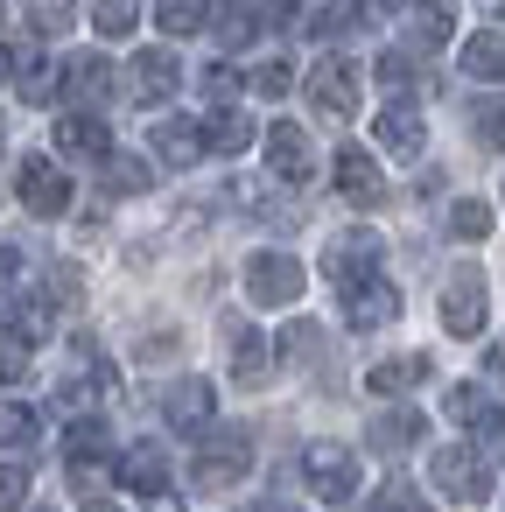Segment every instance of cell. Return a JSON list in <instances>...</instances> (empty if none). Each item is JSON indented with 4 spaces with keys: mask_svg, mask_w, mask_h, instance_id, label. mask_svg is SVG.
I'll return each mask as SVG.
<instances>
[{
    "mask_svg": "<svg viewBox=\"0 0 505 512\" xmlns=\"http://www.w3.org/2000/svg\"><path fill=\"white\" fill-rule=\"evenodd\" d=\"M267 365H274V344H267L260 330H232V379H239V386H260Z\"/></svg>",
    "mask_w": 505,
    "mask_h": 512,
    "instance_id": "cell-23",
    "label": "cell"
},
{
    "mask_svg": "<svg viewBox=\"0 0 505 512\" xmlns=\"http://www.w3.org/2000/svg\"><path fill=\"white\" fill-rule=\"evenodd\" d=\"M463 71H470L477 85H505V36H498V29L470 36V43H463Z\"/></svg>",
    "mask_w": 505,
    "mask_h": 512,
    "instance_id": "cell-24",
    "label": "cell"
},
{
    "mask_svg": "<svg viewBox=\"0 0 505 512\" xmlns=\"http://www.w3.org/2000/svg\"><path fill=\"white\" fill-rule=\"evenodd\" d=\"M344 316H351V330H386L393 316H400V295L372 274V281H358V288H344Z\"/></svg>",
    "mask_w": 505,
    "mask_h": 512,
    "instance_id": "cell-15",
    "label": "cell"
},
{
    "mask_svg": "<svg viewBox=\"0 0 505 512\" xmlns=\"http://www.w3.org/2000/svg\"><path fill=\"white\" fill-rule=\"evenodd\" d=\"M162 414H169V428H183V435H204V428H211V414H218V393H211V379H176V386H169V400H162Z\"/></svg>",
    "mask_w": 505,
    "mask_h": 512,
    "instance_id": "cell-12",
    "label": "cell"
},
{
    "mask_svg": "<svg viewBox=\"0 0 505 512\" xmlns=\"http://www.w3.org/2000/svg\"><path fill=\"white\" fill-rule=\"evenodd\" d=\"M64 92H71V99H85V106L113 99V64H106V57H92V50H85V57H71V64H64Z\"/></svg>",
    "mask_w": 505,
    "mask_h": 512,
    "instance_id": "cell-18",
    "label": "cell"
},
{
    "mask_svg": "<svg viewBox=\"0 0 505 512\" xmlns=\"http://www.w3.org/2000/svg\"><path fill=\"white\" fill-rule=\"evenodd\" d=\"M372 71H379V85H386V92H414V57H407V50H386Z\"/></svg>",
    "mask_w": 505,
    "mask_h": 512,
    "instance_id": "cell-37",
    "label": "cell"
},
{
    "mask_svg": "<svg viewBox=\"0 0 505 512\" xmlns=\"http://www.w3.org/2000/svg\"><path fill=\"white\" fill-rule=\"evenodd\" d=\"M204 92H211V99H232V92H239V71H232V64H211V71H204Z\"/></svg>",
    "mask_w": 505,
    "mask_h": 512,
    "instance_id": "cell-44",
    "label": "cell"
},
{
    "mask_svg": "<svg viewBox=\"0 0 505 512\" xmlns=\"http://www.w3.org/2000/svg\"><path fill=\"white\" fill-rule=\"evenodd\" d=\"M302 288H309V274H302L295 253H253V260H246V295H253L260 309H288Z\"/></svg>",
    "mask_w": 505,
    "mask_h": 512,
    "instance_id": "cell-3",
    "label": "cell"
},
{
    "mask_svg": "<svg viewBox=\"0 0 505 512\" xmlns=\"http://www.w3.org/2000/svg\"><path fill=\"white\" fill-rule=\"evenodd\" d=\"M120 484H127V491H141V498H155V491H169V456H162L155 442H141V449H127V456H120Z\"/></svg>",
    "mask_w": 505,
    "mask_h": 512,
    "instance_id": "cell-17",
    "label": "cell"
},
{
    "mask_svg": "<svg viewBox=\"0 0 505 512\" xmlns=\"http://www.w3.org/2000/svg\"><path fill=\"white\" fill-rule=\"evenodd\" d=\"M92 22H99V36H134L141 0H92Z\"/></svg>",
    "mask_w": 505,
    "mask_h": 512,
    "instance_id": "cell-35",
    "label": "cell"
},
{
    "mask_svg": "<svg viewBox=\"0 0 505 512\" xmlns=\"http://www.w3.org/2000/svg\"><path fill=\"white\" fill-rule=\"evenodd\" d=\"M106 449H113V435H106V421H99V414L71 421V435H64V456H71V463H99Z\"/></svg>",
    "mask_w": 505,
    "mask_h": 512,
    "instance_id": "cell-29",
    "label": "cell"
},
{
    "mask_svg": "<svg viewBox=\"0 0 505 512\" xmlns=\"http://www.w3.org/2000/svg\"><path fill=\"white\" fill-rule=\"evenodd\" d=\"M22 505H29V470L0 463V512H22Z\"/></svg>",
    "mask_w": 505,
    "mask_h": 512,
    "instance_id": "cell-41",
    "label": "cell"
},
{
    "mask_svg": "<svg viewBox=\"0 0 505 512\" xmlns=\"http://www.w3.org/2000/svg\"><path fill=\"white\" fill-rule=\"evenodd\" d=\"M85 512H113V505H99V498H92V505H85Z\"/></svg>",
    "mask_w": 505,
    "mask_h": 512,
    "instance_id": "cell-51",
    "label": "cell"
},
{
    "mask_svg": "<svg viewBox=\"0 0 505 512\" xmlns=\"http://www.w3.org/2000/svg\"><path fill=\"white\" fill-rule=\"evenodd\" d=\"M330 169H337V197H344V204H379V197H386L379 162H372L365 148H337V162H330Z\"/></svg>",
    "mask_w": 505,
    "mask_h": 512,
    "instance_id": "cell-14",
    "label": "cell"
},
{
    "mask_svg": "<svg viewBox=\"0 0 505 512\" xmlns=\"http://www.w3.org/2000/svg\"><path fill=\"white\" fill-rule=\"evenodd\" d=\"M0 15H8V0H0Z\"/></svg>",
    "mask_w": 505,
    "mask_h": 512,
    "instance_id": "cell-52",
    "label": "cell"
},
{
    "mask_svg": "<svg viewBox=\"0 0 505 512\" xmlns=\"http://www.w3.org/2000/svg\"><path fill=\"white\" fill-rule=\"evenodd\" d=\"M428 477H435V491L456 498V505H484V498H491V463H484L477 449H435V456H428Z\"/></svg>",
    "mask_w": 505,
    "mask_h": 512,
    "instance_id": "cell-2",
    "label": "cell"
},
{
    "mask_svg": "<svg viewBox=\"0 0 505 512\" xmlns=\"http://www.w3.org/2000/svg\"><path fill=\"white\" fill-rule=\"evenodd\" d=\"M428 435V421L414 414V407H386L379 421H372V449H386V456H400V449H414Z\"/></svg>",
    "mask_w": 505,
    "mask_h": 512,
    "instance_id": "cell-21",
    "label": "cell"
},
{
    "mask_svg": "<svg viewBox=\"0 0 505 512\" xmlns=\"http://www.w3.org/2000/svg\"><path fill=\"white\" fill-rule=\"evenodd\" d=\"M484 302H491V295H484V274H477V267H456L449 288H442V330H449V337H477V330H484Z\"/></svg>",
    "mask_w": 505,
    "mask_h": 512,
    "instance_id": "cell-7",
    "label": "cell"
},
{
    "mask_svg": "<svg viewBox=\"0 0 505 512\" xmlns=\"http://www.w3.org/2000/svg\"><path fill=\"white\" fill-rule=\"evenodd\" d=\"M253 512H295V505H281V498H267V505H253Z\"/></svg>",
    "mask_w": 505,
    "mask_h": 512,
    "instance_id": "cell-50",
    "label": "cell"
},
{
    "mask_svg": "<svg viewBox=\"0 0 505 512\" xmlns=\"http://www.w3.org/2000/svg\"><path fill=\"white\" fill-rule=\"evenodd\" d=\"M106 183L113 190H148V162L141 155H106Z\"/></svg>",
    "mask_w": 505,
    "mask_h": 512,
    "instance_id": "cell-38",
    "label": "cell"
},
{
    "mask_svg": "<svg viewBox=\"0 0 505 512\" xmlns=\"http://www.w3.org/2000/svg\"><path fill=\"white\" fill-rule=\"evenodd\" d=\"M302 477L316 484V498L337 505V498L358 491V456H351L344 442H309V449H302Z\"/></svg>",
    "mask_w": 505,
    "mask_h": 512,
    "instance_id": "cell-6",
    "label": "cell"
},
{
    "mask_svg": "<svg viewBox=\"0 0 505 512\" xmlns=\"http://www.w3.org/2000/svg\"><path fill=\"white\" fill-rule=\"evenodd\" d=\"M176 85H183V64H176V50H141V57H134V99H141V106H162V99H176Z\"/></svg>",
    "mask_w": 505,
    "mask_h": 512,
    "instance_id": "cell-13",
    "label": "cell"
},
{
    "mask_svg": "<svg viewBox=\"0 0 505 512\" xmlns=\"http://www.w3.org/2000/svg\"><path fill=\"white\" fill-rule=\"evenodd\" d=\"M491 407H498V400H484V386H449V393H442V414L463 421V428H477Z\"/></svg>",
    "mask_w": 505,
    "mask_h": 512,
    "instance_id": "cell-34",
    "label": "cell"
},
{
    "mask_svg": "<svg viewBox=\"0 0 505 512\" xmlns=\"http://www.w3.org/2000/svg\"><path fill=\"white\" fill-rule=\"evenodd\" d=\"M358 64L351 57H316V71H309V99H316V113H330V120H351L358 113Z\"/></svg>",
    "mask_w": 505,
    "mask_h": 512,
    "instance_id": "cell-5",
    "label": "cell"
},
{
    "mask_svg": "<svg viewBox=\"0 0 505 512\" xmlns=\"http://www.w3.org/2000/svg\"><path fill=\"white\" fill-rule=\"evenodd\" d=\"M8 337H22V344H43V337H50V302H43V295H22V302H8Z\"/></svg>",
    "mask_w": 505,
    "mask_h": 512,
    "instance_id": "cell-28",
    "label": "cell"
},
{
    "mask_svg": "<svg viewBox=\"0 0 505 512\" xmlns=\"http://www.w3.org/2000/svg\"><path fill=\"white\" fill-rule=\"evenodd\" d=\"M0 78H8L29 106H43V99H57L64 92V71L36 50V43H15V50H0Z\"/></svg>",
    "mask_w": 505,
    "mask_h": 512,
    "instance_id": "cell-4",
    "label": "cell"
},
{
    "mask_svg": "<svg viewBox=\"0 0 505 512\" xmlns=\"http://www.w3.org/2000/svg\"><path fill=\"white\" fill-rule=\"evenodd\" d=\"M155 22H162L169 36H204L211 8H204V0H162V8H155Z\"/></svg>",
    "mask_w": 505,
    "mask_h": 512,
    "instance_id": "cell-33",
    "label": "cell"
},
{
    "mask_svg": "<svg viewBox=\"0 0 505 512\" xmlns=\"http://www.w3.org/2000/svg\"><path fill=\"white\" fill-rule=\"evenodd\" d=\"M470 120H477V141L484 148H505V99H484Z\"/></svg>",
    "mask_w": 505,
    "mask_h": 512,
    "instance_id": "cell-42",
    "label": "cell"
},
{
    "mask_svg": "<svg viewBox=\"0 0 505 512\" xmlns=\"http://www.w3.org/2000/svg\"><path fill=\"white\" fill-rule=\"evenodd\" d=\"M421 379H428V358H414V351H407V358H379V365L365 372V386H372L379 400H400V393L421 386Z\"/></svg>",
    "mask_w": 505,
    "mask_h": 512,
    "instance_id": "cell-20",
    "label": "cell"
},
{
    "mask_svg": "<svg viewBox=\"0 0 505 512\" xmlns=\"http://www.w3.org/2000/svg\"><path fill=\"white\" fill-rule=\"evenodd\" d=\"M477 8H484V15H498V22H505V0H477Z\"/></svg>",
    "mask_w": 505,
    "mask_h": 512,
    "instance_id": "cell-49",
    "label": "cell"
},
{
    "mask_svg": "<svg viewBox=\"0 0 505 512\" xmlns=\"http://www.w3.org/2000/svg\"><path fill=\"white\" fill-rule=\"evenodd\" d=\"M50 295H57V302H78V267H57V274H50Z\"/></svg>",
    "mask_w": 505,
    "mask_h": 512,
    "instance_id": "cell-45",
    "label": "cell"
},
{
    "mask_svg": "<svg viewBox=\"0 0 505 512\" xmlns=\"http://www.w3.org/2000/svg\"><path fill=\"white\" fill-rule=\"evenodd\" d=\"M22 22H29V36H71L78 0H22Z\"/></svg>",
    "mask_w": 505,
    "mask_h": 512,
    "instance_id": "cell-26",
    "label": "cell"
},
{
    "mask_svg": "<svg viewBox=\"0 0 505 512\" xmlns=\"http://www.w3.org/2000/svg\"><path fill=\"white\" fill-rule=\"evenodd\" d=\"M267 169H274L281 183H309V176H316V148H309V134H302L295 120H274V127H267Z\"/></svg>",
    "mask_w": 505,
    "mask_h": 512,
    "instance_id": "cell-10",
    "label": "cell"
},
{
    "mask_svg": "<svg viewBox=\"0 0 505 512\" xmlns=\"http://www.w3.org/2000/svg\"><path fill=\"white\" fill-rule=\"evenodd\" d=\"M372 141H379L386 155H400V162H414V155H421V141H428V127L414 120V106H386V113L372 120Z\"/></svg>",
    "mask_w": 505,
    "mask_h": 512,
    "instance_id": "cell-16",
    "label": "cell"
},
{
    "mask_svg": "<svg viewBox=\"0 0 505 512\" xmlns=\"http://www.w3.org/2000/svg\"><path fill=\"white\" fill-rule=\"evenodd\" d=\"M379 253H386V246H379V232H344V239L323 253V274H330L337 288H358V281H372V274H379Z\"/></svg>",
    "mask_w": 505,
    "mask_h": 512,
    "instance_id": "cell-9",
    "label": "cell"
},
{
    "mask_svg": "<svg viewBox=\"0 0 505 512\" xmlns=\"http://www.w3.org/2000/svg\"><path fill=\"white\" fill-rule=\"evenodd\" d=\"M155 155H162L169 169H190V162L204 155V127H197V120H155Z\"/></svg>",
    "mask_w": 505,
    "mask_h": 512,
    "instance_id": "cell-19",
    "label": "cell"
},
{
    "mask_svg": "<svg viewBox=\"0 0 505 512\" xmlns=\"http://www.w3.org/2000/svg\"><path fill=\"white\" fill-rule=\"evenodd\" d=\"M449 29H456V8H449V0H414V43H421V50H442Z\"/></svg>",
    "mask_w": 505,
    "mask_h": 512,
    "instance_id": "cell-27",
    "label": "cell"
},
{
    "mask_svg": "<svg viewBox=\"0 0 505 512\" xmlns=\"http://www.w3.org/2000/svg\"><path fill=\"white\" fill-rule=\"evenodd\" d=\"M246 85H253V92H260V99H281V92H288V85H295V71H288V64H281V57H267V64H260V71H253V78H246Z\"/></svg>",
    "mask_w": 505,
    "mask_h": 512,
    "instance_id": "cell-40",
    "label": "cell"
},
{
    "mask_svg": "<svg viewBox=\"0 0 505 512\" xmlns=\"http://www.w3.org/2000/svg\"><path fill=\"white\" fill-rule=\"evenodd\" d=\"M43 435V414L29 400H0V449H36Z\"/></svg>",
    "mask_w": 505,
    "mask_h": 512,
    "instance_id": "cell-25",
    "label": "cell"
},
{
    "mask_svg": "<svg viewBox=\"0 0 505 512\" xmlns=\"http://www.w3.org/2000/svg\"><path fill=\"white\" fill-rule=\"evenodd\" d=\"M449 239H491V204L484 197H456L449 204Z\"/></svg>",
    "mask_w": 505,
    "mask_h": 512,
    "instance_id": "cell-32",
    "label": "cell"
},
{
    "mask_svg": "<svg viewBox=\"0 0 505 512\" xmlns=\"http://www.w3.org/2000/svg\"><path fill=\"white\" fill-rule=\"evenodd\" d=\"M372 512H428V498H421L414 484H400V477H393V484H379V491H372Z\"/></svg>",
    "mask_w": 505,
    "mask_h": 512,
    "instance_id": "cell-36",
    "label": "cell"
},
{
    "mask_svg": "<svg viewBox=\"0 0 505 512\" xmlns=\"http://www.w3.org/2000/svg\"><path fill=\"white\" fill-rule=\"evenodd\" d=\"M29 372V351H22V337H0V386H15Z\"/></svg>",
    "mask_w": 505,
    "mask_h": 512,
    "instance_id": "cell-43",
    "label": "cell"
},
{
    "mask_svg": "<svg viewBox=\"0 0 505 512\" xmlns=\"http://www.w3.org/2000/svg\"><path fill=\"white\" fill-rule=\"evenodd\" d=\"M15 190H22V211H36V218H64V211H71V176H64L57 162H36V155H29Z\"/></svg>",
    "mask_w": 505,
    "mask_h": 512,
    "instance_id": "cell-8",
    "label": "cell"
},
{
    "mask_svg": "<svg viewBox=\"0 0 505 512\" xmlns=\"http://www.w3.org/2000/svg\"><path fill=\"white\" fill-rule=\"evenodd\" d=\"M246 463H253V435H246L239 421H218V428L197 435V463H190V477H197L204 491H225V484L246 477Z\"/></svg>",
    "mask_w": 505,
    "mask_h": 512,
    "instance_id": "cell-1",
    "label": "cell"
},
{
    "mask_svg": "<svg viewBox=\"0 0 505 512\" xmlns=\"http://www.w3.org/2000/svg\"><path fill=\"white\" fill-rule=\"evenodd\" d=\"M204 148H211V155H239V148H253V127H246L239 113H211V127H204Z\"/></svg>",
    "mask_w": 505,
    "mask_h": 512,
    "instance_id": "cell-31",
    "label": "cell"
},
{
    "mask_svg": "<svg viewBox=\"0 0 505 512\" xmlns=\"http://www.w3.org/2000/svg\"><path fill=\"white\" fill-rule=\"evenodd\" d=\"M148 512H183V498H176V491H155V498H148Z\"/></svg>",
    "mask_w": 505,
    "mask_h": 512,
    "instance_id": "cell-48",
    "label": "cell"
},
{
    "mask_svg": "<svg viewBox=\"0 0 505 512\" xmlns=\"http://www.w3.org/2000/svg\"><path fill=\"white\" fill-rule=\"evenodd\" d=\"M484 372H491V379L505 386V344H491V351H484Z\"/></svg>",
    "mask_w": 505,
    "mask_h": 512,
    "instance_id": "cell-47",
    "label": "cell"
},
{
    "mask_svg": "<svg viewBox=\"0 0 505 512\" xmlns=\"http://www.w3.org/2000/svg\"><path fill=\"white\" fill-rule=\"evenodd\" d=\"M281 351L316 365V358H323V330H316V323H288V330H281Z\"/></svg>",
    "mask_w": 505,
    "mask_h": 512,
    "instance_id": "cell-39",
    "label": "cell"
},
{
    "mask_svg": "<svg viewBox=\"0 0 505 512\" xmlns=\"http://www.w3.org/2000/svg\"><path fill=\"white\" fill-rule=\"evenodd\" d=\"M260 8H267V0H218V8H211V29H218V43H253L260 36Z\"/></svg>",
    "mask_w": 505,
    "mask_h": 512,
    "instance_id": "cell-22",
    "label": "cell"
},
{
    "mask_svg": "<svg viewBox=\"0 0 505 512\" xmlns=\"http://www.w3.org/2000/svg\"><path fill=\"white\" fill-rule=\"evenodd\" d=\"M15 274H22V253H15V246H0V295L15 288Z\"/></svg>",
    "mask_w": 505,
    "mask_h": 512,
    "instance_id": "cell-46",
    "label": "cell"
},
{
    "mask_svg": "<svg viewBox=\"0 0 505 512\" xmlns=\"http://www.w3.org/2000/svg\"><path fill=\"white\" fill-rule=\"evenodd\" d=\"M106 393H113V365H106V358H92L85 372L64 379V400H71V407H92V400H106Z\"/></svg>",
    "mask_w": 505,
    "mask_h": 512,
    "instance_id": "cell-30",
    "label": "cell"
},
{
    "mask_svg": "<svg viewBox=\"0 0 505 512\" xmlns=\"http://www.w3.org/2000/svg\"><path fill=\"white\" fill-rule=\"evenodd\" d=\"M57 148H64L71 162H106V155H113V134H106V120H99L92 106H78V113L57 120Z\"/></svg>",
    "mask_w": 505,
    "mask_h": 512,
    "instance_id": "cell-11",
    "label": "cell"
}]
</instances>
